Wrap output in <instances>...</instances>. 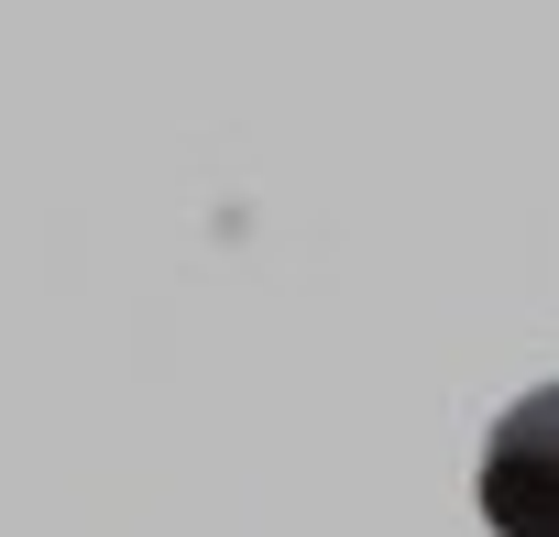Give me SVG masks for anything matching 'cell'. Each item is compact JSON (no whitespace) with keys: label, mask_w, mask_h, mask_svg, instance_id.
<instances>
[{"label":"cell","mask_w":559,"mask_h":537,"mask_svg":"<svg viewBox=\"0 0 559 537\" xmlns=\"http://www.w3.org/2000/svg\"><path fill=\"white\" fill-rule=\"evenodd\" d=\"M483 526L493 537H559V384L515 395L483 439Z\"/></svg>","instance_id":"obj_1"}]
</instances>
